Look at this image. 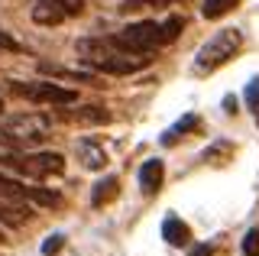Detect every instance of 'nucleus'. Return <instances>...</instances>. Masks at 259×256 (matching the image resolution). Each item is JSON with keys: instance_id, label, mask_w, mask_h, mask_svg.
Segmentation results:
<instances>
[{"instance_id": "12", "label": "nucleus", "mask_w": 259, "mask_h": 256, "mask_svg": "<svg viewBox=\"0 0 259 256\" xmlns=\"http://www.w3.org/2000/svg\"><path fill=\"white\" fill-rule=\"evenodd\" d=\"M162 240L172 246H188L191 243V230L182 218H165L162 221Z\"/></svg>"}, {"instance_id": "17", "label": "nucleus", "mask_w": 259, "mask_h": 256, "mask_svg": "<svg viewBox=\"0 0 259 256\" xmlns=\"http://www.w3.org/2000/svg\"><path fill=\"white\" fill-rule=\"evenodd\" d=\"M237 7H240V0H204L201 13H204V20H221L230 10H237Z\"/></svg>"}, {"instance_id": "5", "label": "nucleus", "mask_w": 259, "mask_h": 256, "mask_svg": "<svg viewBox=\"0 0 259 256\" xmlns=\"http://www.w3.org/2000/svg\"><path fill=\"white\" fill-rule=\"evenodd\" d=\"M10 91L16 98H26V101H36V104H49V107H65V104H75L78 94L71 88H62L55 81H10Z\"/></svg>"}, {"instance_id": "18", "label": "nucleus", "mask_w": 259, "mask_h": 256, "mask_svg": "<svg viewBox=\"0 0 259 256\" xmlns=\"http://www.w3.org/2000/svg\"><path fill=\"white\" fill-rule=\"evenodd\" d=\"M243 256H259V227H249L243 237Z\"/></svg>"}, {"instance_id": "20", "label": "nucleus", "mask_w": 259, "mask_h": 256, "mask_svg": "<svg viewBox=\"0 0 259 256\" xmlns=\"http://www.w3.org/2000/svg\"><path fill=\"white\" fill-rule=\"evenodd\" d=\"M62 243H65V237H62V234H52V237H46V243H42V253H46V256L59 253V250H62Z\"/></svg>"}, {"instance_id": "21", "label": "nucleus", "mask_w": 259, "mask_h": 256, "mask_svg": "<svg viewBox=\"0 0 259 256\" xmlns=\"http://www.w3.org/2000/svg\"><path fill=\"white\" fill-rule=\"evenodd\" d=\"M0 52H23V46L10 33H0Z\"/></svg>"}, {"instance_id": "1", "label": "nucleus", "mask_w": 259, "mask_h": 256, "mask_svg": "<svg viewBox=\"0 0 259 256\" xmlns=\"http://www.w3.org/2000/svg\"><path fill=\"white\" fill-rule=\"evenodd\" d=\"M52 120L42 114H0V143L10 149H32L49 140Z\"/></svg>"}, {"instance_id": "11", "label": "nucleus", "mask_w": 259, "mask_h": 256, "mask_svg": "<svg viewBox=\"0 0 259 256\" xmlns=\"http://www.w3.org/2000/svg\"><path fill=\"white\" fill-rule=\"evenodd\" d=\"M162 179H165V165H162L159 159H146L143 169H140V188L146 195H156L162 188Z\"/></svg>"}, {"instance_id": "15", "label": "nucleus", "mask_w": 259, "mask_h": 256, "mask_svg": "<svg viewBox=\"0 0 259 256\" xmlns=\"http://www.w3.org/2000/svg\"><path fill=\"white\" fill-rule=\"evenodd\" d=\"M117 195H120V182L113 179V175H107V179H101V182L94 185V191H91V204H94V207L110 204Z\"/></svg>"}, {"instance_id": "14", "label": "nucleus", "mask_w": 259, "mask_h": 256, "mask_svg": "<svg viewBox=\"0 0 259 256\" xmlns=\"http://www.w3.org/2000/svg\"><path fill=\"white\" fill-rule=\"evenodd\" d=\"M39 71H42V75H52V78H62V81H84V84L94 81V71L62 68V65H49V62H39Z\"/></svg>"}, {"instance_id": "22", "label": "nucleus", "mask_w": 259, "mask_h": 256, "mask_svg": "<svg viewBox=\"0 0 259 256\" xmlns=\"http://www.w3.org/2000/svg\"><path fill=\"white\" fill-rule=\"evenodd\" d=\"M188 256H217V253H214V246H207V243H201V246H194V250H191Z\"/></svg>"}, {"instance_id": "4", "label": "nucleus", "mask_w": 259, "mask_h": 256, "mask_svg": "<svg viewBox=\"0 0 259 256\" xmlns=\"http://www.w3.org/2000/svg\"><path fill=\"white\" fill-rule=\"evenodd\" d=\"M240 46H243L240 29H221V33L210 36L207 42L198 49V55H194V68L198 71H217L221 65H227V62L240 52Z\"/></svg>"}, {"instance_id": "10", "label": "nucleus", "mask_w": 259, "mask_h": 256, "mask_svg": "<svg viewBox=\"0 0 259 256\" xmlns=\"http://www.w3.org/2000/svg\"><path fill=\"white\" fill-rule=\"evenodd\" d=\"M32 221V207L26 201H13V198L0 195V224L4 227H23Z\"/></svg>"}, {"instance_id": "24", "label": "nucleus", "mask_w": 259, "mask_h": 256, "mask_svg": "<svg viewBox=\"0 0 259 256\" xmlns=\"http://www.w3.org/2000/svg\"><path fill=\"white\" fill-rule=\"evenodd\" d=\"M0 114H4V104H0Z\"/></svg>"}, {"instance_id": "8", "label": "nucleus", "mask_w": 259, "mask_h": 256, "mask_svg": "<svg viewBox=\"0 0 259 256\" xmlns=\"http://www.w3.org/2000/svg\"><path fill=\"white\" fill-rule=\"evenodd\" d=\"M149 55H130V52H113V55H104V59H91L84 65H91L94 71L101 75H136V71L149 68Z\"/></svg>"}, {"instance_id": "19", "label": "nucleus", "mask_w": 259, "mask_h": 256, "mask_svg": "<svg viewBox=\"0 0 259 256\" xmlns=\"http://www.w3.org/2000/svg\"><path fill=\"white\" fill-rule=\"evenodd\" d=\"M246 104H249V110H253V117L259 123V78H253V81L246 84Z\"/></svg>"}, {"instance_id": "16", "label": "nucleus", "mask_w": 259, "mask_h": 256, "mask_svg": "<svg viewBox=\"0 0 259 256\" xmlns=\"http://www.w3.org/2000/svg\"><path fill=\"white\" fill-rule=\"evenodd\" d=\"M191 130H198V117H194V114H188L185 120H178L172 130L162 133V146H175L178 137H185V133H191Z\"/></svg>"}, {"instance_id": "3", "label": "nucleus", "mask_w": 259, "mask_h": 256, "mask_svg": "<svg viewBox=\"0 0 259 256\" xmlns=\"http://www.w3.org/2000/svg\"><path fill=\"white\" fill-rule=\"evenodd\" d=\"M113 42H117L120 52H133V55H149L159 46H168L165 29L156 20H143V23H130L126 29L113 33Z\"/></svg>"}, {"instance_id": "7", "label": "nucleus", "mask_w": 259, "mask_h": 256, "mask_svg": "<svg viewBox=\"0 0 259 256\" xmlns=\"http://www.w3.org/2000/svg\"><path fill=\"white\" fill-rule=\"evenodd\" d=\"M81 10H84V0H36L32 20L39 26H59L68 17H81Z\"/></svg>"}, {"instance_id": "2", "label": "nucleus", "mask_w": 259, "mask_h": 256, "mask_svg": "<svg viewBox=\"0 0 259 256\" xmlns=\"http://www.w3.org/2000/svg\"><path fill=\"white\" fill-rule=\"evenodd\" d=\"M0 165L26 179H49V175L65 172V156L62 153H29V149H13V153L0 156Z\"/></svg>"}, {"instance_id": "23", "label": "nucleus", "mask_w": 259, "mask_h": 256, "mask_svg": "<svg viewBox=\"0 0 259 256\" xmlns=\"http://www.w3.org/2000/svg\"><path fill=\"white\" fill-rule=\"evenodd\" d=\"M224 107H227V114H237V98H227Z\"/></svg>"}, {"instance_id": "25", "label": "nucleus", "mask_w": 259, "mask_h": 256, "mask_svg": "<svg viewBox=\"0 0 259 256\" xmlns=\"http://www.w3.org/2000/svg\"><path fill=\"white\" fill-rule=\"evenodd\" d=\"M0 243H4V234H0Z\"/></svg>"}, {"instance_id": "9", "label": "nucleus", "mask_w": 259, "mask_h": 256, "mask_svg": "<svg viewBox=\"0 0 259 256\" xmlns=\"http://www.w3.org/2000/svg\"><path fill=\"white\" fill-rule=\"evenodd\" d=\"M75 153H78V162L84 165V169H104V165H107V149H104V143H97L94 137L78 140Z\"/></svg>"}, {"instance_id": "6", "label": "nucleus", "mask_w": 259, "mask_h": 256, "mask_svg": "<svg viewBox=\"0 0 259 256\" xmlns=\"http://www.w3.org/2000/svg\"><path fill=\"white\" fill-rule=\"evenodd\" d=\"M0 195H4V198H13V201H36V204H46V207H59L62 204V195H59V191L26 185V182L10 179V175H0Z\"/></svg>"}, {"instance_id": "13", "label": "nucleus", "mask_w": 259, "mask_h": 256, "mask_svg": "<svg viewBox=\"0 0 259 256\" xmlns=\"http://www.w3.org/2000/svg\"><path fill=\"white\" fill-rule=\"evenodd\" d=\"M62 120H68V123H110V110L104 107H78V110H62Z\"/></svg>"}]
</instances>
